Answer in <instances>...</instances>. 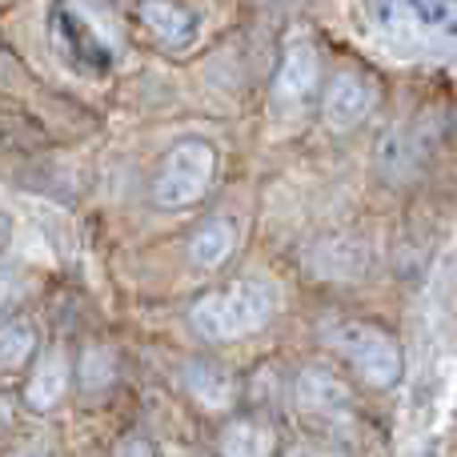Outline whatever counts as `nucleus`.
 <instances>
[{
	"instance_id": "18",
	"label": "nucleus",
	"mask_w": 457,
	"mask_h": 457,
	"mask_svg": "<svg viewBox=\"0 0 457 457\" xmlns=\"http://www.w3.org/2000/svg\"><path fill=\"white\" fill-rule=\"evenodd\" d=\"M16 418V402H8V394H0V429H8Z\"/></svg>"
},
{
	"instance_id": "13",
	"label": "nucleus",
	"mask_w": 457,
	"mask_h": 457,
	"mask_svg": "<svg viewBox=\"0 0 457 457\" xmlns=\"http://www.w3.org/2000/svg\"><path fill=\"white\" fill-rule=\"evenodd\" d=\"M217 450H221V453H237V457H265V453L277 450V434H273V426H269L265 418L245 413V418H233L221 429Z\"/></svg>"
},
{
	"instance_id": "8",
	"label": "nucleus",
	"mask_w": 457,
	"mask_h": 457,
	"mask_svg": "<svg viewBox=\"0 0 457 457\" xmlns=\"http://www.w3.org/2000/svg\"><path fill=\"white\" fill-rule=\"evenodd\" d=\"M72 394V357L64 345L37 349L29 361V378H24L21 402L29 413H56Z\"/></svg>"
},
{
	"instance_id": "11",
	"label": "nucleus",
	"mask_w": 457,
	"mask_h": 457,
	"mask_svg": "<svg viewBox=\"0 0 457 457\" xmlns=\"http://www.w3.org/2000/svg\"><path fill=\"white\" fill-rule=\"evenodd\" d=\"M237 241H241V228H237L233 217H225V213L205 217V221H201L189 233L185 257H189L193 269H201V273H213V269H221L225 261L237 253Z\"/></svg>"
},
{
	"instance_id": "19",
	"label": "nucleus",
	"mask_w": 457,
	"mask_h": 457,
	"mask_svg": "<svg viewBox=\"0 0 457 457\" xmlns=\"http://www.w3.org/2000/svg\"><path fill=\"white\" fill-rule=\"evenodd\" d=\"M120 453H157V445L153 442H125L120 445Z\"/></svg>"
},
{
	"instance_id": "12",
	"label": "nucleus",
	"mask_w": 457,
	"mask_h": 457,
	"mask_svg": "<svg viewBox=\"0 0 457 457\" xmlns=\"http://www.w3.org/2000/svg\"><path fill=\"white\" fill-rule=\"evenodd\" d=\"M117 378H120L117 349L101 345V341H88V345H80L77 361H72V386H77L80 397L96 402V397H104L112 386H117Z\"/></svg>"
},
{
	"instance_id": "3",
	"label": "nucleus",
	"mask_w": 457,
	"mask_h": 457,
	"mask_svg": "<svg viewBox=\"0 0 457 457\" xmlns=\"http://www.w3.org/2000/svg\"><path fill=\"white\" fill-rule=\"evenodd\" d=\"M325 345L370 389H394L405 378V349L378 321H341L325 333Z\"/></svg>"
},
{
	"instance_id": "20",
	"label": "nucleus",
	"mask_w": 457,
	"mask_h": 457,
	"mask_svg": "<svg viewBox=\"0 0 457 457\" xmlns=\"http://www.w3.org/2000/svg\"><path fill=\"white\" fill-rule=\"evenodd\" d=\"M261 4H285V0H261Z\"/></svg>"
},
{
	"instance_id": "10",
	"label": "nucleus",
	"mask_w": 457,
	"mask_h": 457,
	"mask_svg": "<svg viewBox=\"0 0 457 457\" xmlns=\"http://www.w3.org/2000/svg\"><path fill=\"white\" fill-rule=\"evenodd\" d=\"M181 386L193 397V405L205 413H228L241 397L237 373L221 361H209V357H193V361L181 365Z\"/></svg>"
},
{
	"instance_id": "4",
	"label": "nucleus",
	"mask_w": 457,
	"mask_h": 457,
	"mask_svg": "<svg viewBox=\"0 0 457 457\" xmlns=\"http://www.w3.org/2000/svg\"><path fill=\"white\" fill-rule=\"evenodd\" d=\"M213 181H217V149L209 141H201V137H185L157 161L149 197L161 213H181V209H193L197 201H205Z\"/></svg>"
},
{
	"instance_id": "7",
	"label": "nucleus",
	"mask_w": 457,
	"mask_h": 457,
	"mask_svg": "<svg viewBox=\"0 0 457 457\" xmlns=\"http://www.w3.org/2000/svg\"><path fill=\"white\" fill-rule=\"evenodd\" d=\"M378 109V85L361 69H341L329 77L321 93V125L333 137H349L365 125Z\"/></svg>"
},
{
	"instance_id": "5",
	"label": "nucleus",
	"mask_w": 457,
	"mask_h": 457,
	"mask_svg": "<svg viewBox=\"0 0 457 457\" xmlns=\"http://www.w3.org/2000/svg\"><path fill=\"white\" fill-rule=\"evenodd\" d=\"M321 88V53L309 37H289L269 80V109L277 117H301Z\"/></svg>"
},
{
	"instance_id": "2",
	"label": "nucleus",
	"mask_w": 457,
	"mask_h": 457,
	"mask_svg": "<svg viewBox=\"0 0 457 457\" xmlns=\"http://www.w3.org/2000/svg\"><path fill=\"white\" fill-rule=\"evenodd\" d=\"M277 313V293L273 285L257 281V277H237L225 281L217 289H205L197 301L189 305V329L201 341L213 345H228L241 341L249 333L265 329Z\"/></svg>"
},
{
	"instance_id": "14",
	"label": "nucleus",
	"mask_w": 457,
	"mask_h": 457,
	"mask_svg": "<svg viewBox=\"0 0 457 457\" xmlns=\"http://www.w3.org/2000/svg\"><path fill=\"white\" fill-rule=\"evenodd\" d=\"M40 337L29 317H0V373H21L37 357Z\"/></svg>"
},
{
	"instance_id": "16",
	"label": "nucleus",
	"mask_w": 457,
	"mask_h": 457,
	"mask_svg": "<svg viewBox=\"0 0 457 457\" xmlns=\"http://www.w3.org/2000/svg\"><path fill=\"white\" fill-rule=\"evenodd\" d=\"M29 289H32L29 277H24L16 265H4V261H0V317H12L16 309L29 301Z\"/></svg>"
},
{
	"instance_id": "6",
	"label": "nucleus",
	"mask_w": 457,
	"mask_h": 457,
	"mask_svg": "<svg viewBox=\"0 0 457 457\" xmlns=\"http://www.w3.org/2000/svg\"><path fill=\"white\" fill-rule=\"evenodd\" d=\"M293 405L313 426H345L353 418V389L329 365H305L293 378Z\"/></svg>"
},
{
	"instance_id": "1",
	"label": "nucleus",
	"mask_w": 457,
	"mask_h": 457,
	"mask_svg": "<svg viewBox=\"0 0 457 457\" xmlns=\"http://www.w3.org/2000/svg\"><path fill=\"white\" fill-rule=\"evenodd\" d=\"M48 40L64 69L80 77H104L120 56V32L112 21H104V8L96 0H53Z\"/></svg>"
},
{
	"instance_id": "15",
	"label": "nucleus",
	"mask_w": 457,
	"mask_h": 457,
	"mask_svg": "<svg viewBox=\"0 0 457 457\" xmlns=\"http://www.w3.org/2000/svg\"><path fill=\"white\" fill-rule=\"evenodd\" d=\"M378 169L389 177V181L410 177L413 173V141L410 137L386 133V141H381V149H378Z\"/></svg>"
},
{
	"instance_id": "17",
	"label": "nucleus",
	"mask_w": 457,
	"mask_h": 457,
	"mask_svg": "<svg viewBox=\"0 0 457 457\" xmlns=\"http://www.w3.org/2000/svg\"><path fill=\"white\" fill-rule=\"evenodd\" d=\"M410 8L426 24H445L450 21V4H445V0H410Z\"/></svg>"
},
{
	"instance_id": "9",
	"label": "nucleus",
	"mask_w": 457,
	"mask_h": 457,
	"mask_svg": "<svg viewBox=\"0 0 457 457\" xmlns=\"http://www.w3.org/2000/svg\"><path fill=\"white\" fill-rule=\"evenodd\" d=\"M133 21L165 53H189L201 37V16L185 0H137Z\"/></svg>"
}]
</instances>
